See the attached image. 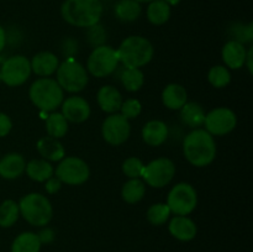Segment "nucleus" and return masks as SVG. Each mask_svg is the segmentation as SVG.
<instances>
[{
  "label": "nucleus",
  "mask_w": 253,
  "mask_h": 252,
  "mask_svg": "<svg viewBox=\"0 0 253 252\" xmlns=\"http://www.w3.org/2000/svg\"><path fill=\"white\" fill-rule=\"evenodd\" d=\"M20 216L19 204L14 200H5L0 204V226L10 227L17 221Z\"/></svg>",
  "instance_id": "obj_31"
},
{
  "label": "nucleus",
  "mask_w": 253,
  "mask_h": 252,
  "mask_svg": "<svg viewBox=\"0 0 253 252\" xmlns=\"http://www.w3.org/2000/svg\"><path fill=\"white\" fill-rule=\"evenodd\" d=\"M236 114L229 108H216L205 115V130L211 136H224L236 127Z\"/></svg>",
  "instance_id": "obj_12"
},
{
  "label": "nucleus",
  "mask_w": 253,
  "mask_h": 252,
  "mask_svg": "<svg viewBox=\"0 0 253 252\" xmlns=\"http://www.w3.org/2000/svg\"><path fill=\"white\" fill-rule=\"evenodd\" d=\"M146 193V185L145 182L140 179V178H131L130 180L123 185L121 189V197L128 204H135L140 200L143 199Z\"/></svg>",
  "instance_id": "obj_27"
},
{
  "label": "nucleus",
  "mask_w": 253,
  "mask_h": 252,
  "mask_svg": "<svg viewBox=\"0 0 253 252\" xmlns=\"http://www.w3.org/2000/svg\"><path fill=\"white\" fill-rule=\"evenodd\" d=\"M205 111L200 104L194 103H185L184 106L180 109V119L187 126L192 128H198L204 125L205 120Z\"/></svg>",
  "instance_id": "obj_23"
},
{
  "label": "nucleus",
  "mask_w": 253,
  "mask_h": 252,
  "mask_svg": "<svg viewBox=\"0 0 253 252\" xmlns=\"http://www.w3.org/2000/svg\"><path fill=\"white\" fill-rule=\"evenodd\" d=\"M131 133L130 123L121 114H111L104 120L101 126V135L104 140L113 146H119L127 141Z\"/></svg>",
  "instance_id": "obj_13"
},
{
  "label": "nucleus",
  "mask_w": 253,
  "mask_h": 252,
  "mask_svg": "<svg viewBox=\"0 0 253 252\" xmlns=\"http://www.w3.org/2000/svg\"><path fill=\"white\" fill-rule=\"evenodd\" d=\"M120 81L127 91H137L145 83V74L140 68H126L121 72Z\"/></svg>",
  "instance_id": "obj_29"
},
{
  "label": "nucleus",
  "mask_w": 253,
  "mask_h": 252,
  "mask_svg": "<svg viewBox=\"0 0 253 252\" xmlns=\"http://www.w3.org/2000/svg\"><path fill=\"white\" fill-rule=\"evenodd\" d=\"M30 63H31V71L42 78L56 73L59 66L58 58L52 52H40L35 54Z\"/></svg>",
  "instance_id": "obj_15"
},
{
  "label": "nucleus",
  "mask_w": 253,
  "mask_h": 252,
  "mask_svg": "<svg viewBox=\"0 0 253 252\" xmlns=\"http://www.w3.org/2000/svg\"><path fill=\"white\" fill-rule=\"evenodd\" d=\"M86 39H88L89 44L91 47H99L105 44L106 41V31L100 24H95L93 26L88 27V32H86Z\"/></svg>",
  "instance_id": "obj_34"
},
{
  "label": "nucleus",
  "mask_w": 253,
  "mask_h": 252,
  "mask_svg": "<svg viewBox=\"0 0 253 252\" xmlns=\"http://www.w3.org/2000/svg\"><path fill=\"white\" fill-rule=\"evenodd\" d=\"M175 173L174 162L169 158L161 157L151 161L143 167L142 175L146 184L152 188H163L172 182Z\"/></svg>",
  "instance_id": "obj_10"
},
{
  "label": "nucleus",
  "mask_w": 253,
  "mask_h": 252,
  "mask_svg": "<svg viewBox=\"0 0 253 252\" xmlns=\"http://www.w3.org/2000/svg\"><path fill=\"white\" fill-rule=\"evenodd\" d=\"M37 236H39L41 244H51L54 240V232L53 230L49 229V227H44V229H42L41 231L37 234Z\"/></svg>",
  "instance_id": "obj_40"
},
{
  "label": "nucleus",
  "mask_w": 253,
  "mask_h": 252,
  "mask_svg": "<svg viewBox=\"0 0 253 252\" xmlns=\"http://www.w3.org/2000/svg\"><path fill=\"white\" fill-rule=\"evenodd\" d=\"M141 110H142V105L137 99H127V100L123 101L120 108L121 115L127 120L137 118L141 114Z\"/></svg>",
  "instance_id": "obj_36"
},
{
  "label": "nucleus",
  "mask_w": 253,
  "mask_h": 252,
  "mask_svg": "<svg viewBox=\"0 0 253 252\" xmlns=\"http://www.w3.org/2000/svg\"><path fill=\"white\" fill-rule=\"evenodd\" d=\"M146 15H147V19L151 24L160 26V25L166 24L169 20L170 6L165 0H155V1L148 2Z\"/></svg>",
  "instance_id": "obj_26"
},
{
  "label": "nucleus",
  "mask_w": 253,
  "mask_h": 252,
  "mask_svg": "<svg viewBox=\"0 0 253 252\" xmlns=\"http://www.w3.org/2000/svg\"><path fill=\"white\" fill-rule=\"evenodd\" d=\"M119 63L120 61H119L116 49L108 44H103V46L95 47L91 51L86 61V69L93 77L104 78L113 74L118 68Z\"/></svg>",
  "instance_id": "obj_7"
},
{
  "label": "nucleus",
  "mask_w": 253,
  "mask_h": 252,
  "mask_svg": "<svg viewBox=\"0 0 253 252\" xmlns=\"http://www.w3.org/2000/svg\"><path fill=\"white\" fill-rule=\"evenodd\" d=\"M0 82H1V77H0Z\"/></svg>",
  "instance_id": "obj_45"
},
{
  "label": "nucleus",
  "mask_w": 253,
  "mask_h": 252,
  "mask_svg": "<svg viewBox=\"0 0 253 252\" xmlns=\"http://www.w3.org/2000/svg\"><path fill=\"white\" fill-rule=\"evenodd\" d=\"M62 115L67 121L74 124H81L88 120L90 116L89 103L82 96H69L63 100L61 105Z\"/></svg>",
  "instance_id": "obj_14"
},
{
  "label": "nucleus",
  "mask_w": 253,
  "mask_h": 252,
  "mask_svg": "<svg viewBox=\"0 0 253 252\" xmlns=\"http://www.w3.org/2000/svg\"><path fill=\"white\" fill-rule=\"evenodd\" d=\"M26 168L24 156L20 153H7L2 158H0V175L5 179H16Z\"/></svg>",
  "instance_id": "obj_17"
},
{
  "label": "nucleus",
  "mask_w": 253,
  "mask_h": 252,
  "mask_svg": "<svg viewBox=\"0 0 253 252\" xmlns=\"http://www.w3.org/2000/svg\"><path fill=\"white\" fill-rule=\"evenodd\" d=\"M62 187V182L58 179V178L51 177L49 179L46 180V185H44V189L47 190V193L49 194H54V193L58 192Z\"/></svg>",
  "instance_id": "obj_39"
},
{
  "label": "nucleus",
  "mask_w": 253,
  "mask_h": 252,
  "mask_svg": "<svg viewBox=\"0 0 253 252\" xmlns=\"http://www.w3.org/2000/svg\"><path fill=\"white\" fill-rule=\"evenodd\" d=\"M47 135L54 138H61L68 131V121L64 119L62 113H53L46 119Z\"/></svg>",
  "instance_id": "obj_30"
},
{
  "label": "nucleus",
  "mask_w": 253,
  "mask_h": 252,
  "mask_svg": "<svg viewBox=\"0 0 253 252\" xmlns=\"http://www.w3.org/2000/svg\"><path fill=\"white\" fill-rule=\"evenodd\" d=\"M26 174L36 182H46L53 177V166L46 160H32L26 165Z\"/></svg>",
  "instance_id": "obj_25"
},
{
  "label": "nucleus",
  "mask_w": 253,
  "mask_h": 252,
  "mask_svg": "<svg viewBox=\"0 0 253 252\" xmlns=\"http://www.w3.org/2000/svg\"><path fill=\"white\" fill-rule=\"evenodd\" d=\"M36 148L43 160L51 162H58L66 157V151L63 145L58 141V138L51 136H43L36 143Z\"/></svg>",
  "instance_id": "obj_20"
},
{
  "label": "nucleus",
  "mask_w": 253,
  "mask_h": 252,
  "mask_svg": "<svg viewBox=\"0 0 253 252\" xmlns=\"http://www.w3.org/2000/svg\"><path fill=\"white\" fill-rule=\"evenodd\" d=\"M136 1H138L141 4V2H151V1H155V0H136Z\"/></svg>",
  "instance_id": "obj_44"
},
{
  "label": "nucleus",
  "mask_w": 253,
  "mask_h": 252,
  "mask_svg": "<svg viewBox=\"0 0 253 252\" xmlns=\"http://www.w3.org/2000/svg\"><path fill=\"white\" fill-rule=\"evenodd\" d=\"M166 2H167L168 5H169L170 7L172 6H175V5H178L180 2V0H165Z\"/></svg>",
  "instance_id": "obj_43"
},
{
  "label": "nucleus",
  "mask_w": 253,
  "mask_h": 252,
  "mask_svg": "<svg viewBox=\"0 0 253 252\" xmlns=\"http://www.w3.org/2000/svg\"><path fill=\"white\" fill-rule=\"evenodd\" d=\"M170 216V210L167 204H153L147 210V220L155 226L163 225Z\"/></svg>",
  "instance_id": "obj_33"
},
{
  "label": "nucleus",
  "mask_w": 253,
  "mask_h": 252,
  "mask_svg": "<svg viewBox=\"0 0 253 252\" xmlns=\"http://www.w3.org/2000/svg\"><path fill=\"white\" fill-rule=\"evenodd\" d=\"M96 100L101 110L108 114L118 113L124 101L120 91L113 85L101 86L96 94Z\"/></svg>",
  "instance_id": "obj_16"
},
{
  "label": "nucleus",
  "mask_w": 253,
  "mask_h": 252,
  "mask_svg": "<svg viewBox=\"0 0 253 252\" xmlns=\"http://www.w3.org/2000/svg\"><path fill=\"white\" fill-rule=\"evenodd\" d=\"M119 61L126 68H141L151 62L153 57V46L142 36H130L121 42L116 49Z\"/></svg>",
  "instance_id": "obj_3"
},
{
  "label": "nucleus",
  "mask_w": 253,
  "mask_h": 252,
  "mask_svg": "<svg viewBox=\"0 0 253 252\" xmlns=\"http://www.w3.org/2000/svg\"><path fill=\"white\" fill-rule=\"evenodd\" d=\"M222 61L231 69H240L245 66L247 51L244 43L231 40L222 48Z\"/></svg>",
  "instance_id": "obj_19"
},
{
  "label": "nucleus",
  "mask_w": 253,
  "mask_h": 252,
  "mask_svg": "<svg viewBox=\"0 0 253 252\" xmlns=\"http://www.w3.org/2000/svg\"><path fill=\"white\" fill-rule=\"evenodd\" d=\"M5 44H6V32H5L4 27L0 25V52L4 49Z\"/></svg>",
  "instance_id": "obj_41"
},
{
  "label": "nucleus",
  "mask_w": 253,
  "mask_h": 252,
  "mask_svg": "<svg viewBox=\"0 0 253 252\" xmlns=\"http://www.w3.org/2000/svg\"><path fill=\"white\" fill-rule=\"evenodd\" d=\"M142 12L141 4L136 0H119L114 7L116 19L123 22H132L140 17Z\"/></svg>",
  "instance_id": "obj_24"
},
{
  "label": "nucleus",
  "mask_w": 253,
  "mask_h": 252,
  "mask_svg": "<svg viewBox=\"0 0 253 252\" xmlns=\"http://www.w3.org/2000/svg\"><path fill=\"white\" fill-rule=\"evenodd\" d=\"M103 10L101 0H64L61 15L69 25L88 29L100 22Z\"/></svg>",
  "instance_id": "obj_2"
},
{
  "label": "nucleus",
  "mask_w": 253,
  "mask_h": 252,
  "mask_svg": "<svg viewBox=\"0 0 253 252\" xmlns=\"http://www.w3.org/2000/svg\"><path fill=\"white\" fill-rule=\"evenodd\" d=\"M19 204L20 215L32 226L43 227L51 221L53 208L48 198L40 193H30L21 198Z\"/></svg>",
  "instance_id": "obj_5"
},
{
  "label": "nucleus",
  "mask_w": 253,
  "mask_h": 252,
  "mask_svg": "<svg viewBox=\"0 0 253 252\" xmlns=\"http://www.w3.org/2000/svg\"><path fill=\"white\" fill-rule=\"evenodd\" d=\"M198 195L194 187L189 183H178L170 189L167 205L170 212L179 216H187L197 208Z\"/></svg>",
  "instance_id": "obj_8"
},
{
  "label": "nucleus",
  "mask_w": 253,
  "mask_h": 252,
  "mask_svg": "<svg viewBox=\"0 0 253 252\" xmlns=\"http://www.w3.org/2000/svg\"><path fill=\"white\" fill-rule=\"evenodd\" d=\"M90 169L85 161L71 156L61 160L56 168V177L68 185H81L89 179Z\"/></svg>",
  "instance_id": "obj_9"
},
{
  "label": "nucleus",
  "mask_w": 253,
  "mask_h": 252,
  "mask_svg": "<svg viewBox=\"0 0 253 252\" xmlns=\"http://www.w3.org/2000/svg\"><path fill=\"white\" fill-rule=\"evenodd\" d=\"M162 101L170 110H180L188 101L187 90L180 84H168L162 91Z\"/></svg>",
  "instance_id": "obj_22"
},
{
  "label": "nucleus",
  "mask_w": 253,
  "mask_h": 252,
  "mask_svg": "<svg viewBox=\"0 0 253 252\" xmlns=\"http://www.w3.org/2000/svg\"><path fill=\"white\" fill-rule=\"evenodd\" d=\"M183 152L190 165L195 167L209 166L216 156L214 137L203 128H194L188 133L183 142Z\"/></svg>",
  "instance_id": "obj_1"
},
{
  "label": "nucleus",
  "mask_w": 253,
  "mask_h": 252,
  "mask_svg": "<svg viewBox=\"0 0 253 252\" xmlns=\"http://www.w3.org/2000/svg\"><path fill=\"white\" fill-rule=\"evenodd\" d=\"M145 165L142 161L137 157H130L124 161L123 163V172L128 178H140L142 175V170Z\"/></svg>",
  "instance_id": "obj_35"
},
{
  "label": "nucleus",
  "mask_w": 253,
  "mask_h": 252,
  "mask_svg": "<svg viewBox=\"0 0 253 252\" xmlns=\"http://www.w3.org/2000/svg\"><path fill=\"white\" fill-rule=\"evenodd\" d=\"M252 53H253V47L247 51V56H246V62L245 64H247V68H249L250 73H252Z\"/></svg>",
  "instance_id": "obj_42"
},
{
  "label": "nucleus",
  "mask_w": 253,
  "mask_h": 252,
  "mask_svg": "<svg viewBox=\"0 0 253 252\" xmlns=\"http://www.w3.org/2000/svg\"><path fill=\"white\" fill-rule=\"evenodd\" d=\"M29 96L34 105L44 113L54 111L64 100L63 89L59 86L56 79L48 77L35 81L30 86Z\"/></svg>",
  "instance_id": "obj_4"
},
{
  "label": "nucleus",
  "mask_w": 253,
  "mask_h": 252,
  "mask_svg": "<svg viewBox=\"0 0 253 252\" xmlns=\"http://www.w3.org/2000/svg\"><path fill=\"white\" fill-rule=\"evenodd\" d=\"M170 235L179 241H192L197 236V225L187 216H177L170 220L168 225Z\"/></svg>",
  "instance_id": "obj_18"
},
{
  "label": "nucleus",
  "mask_w": 253,
  "mask_h": 252,
  "mask_svg": "<svg viewBox=\"0 0 253 252\" xmlns=\"http://www.w3.org/2000/svg\"><path fill=\"white\" fill-rule=\"evenodd\" d=\"M169 130L168 126L161 120H152L148 121L142 128V138L148 146L157 147L165 143V141L168 138Z\"/></svg>",
  "instance_id": "obj_21"
},
{
  "label": "nucleus",
  "mask_w": 253,
  "mask_h": 252,
  "mask_svg": "<svg viewBox=\"0 0 253 252\" xmlns=\"http://www.w3.org/2000/svg\"><path fill=\"white\" fill-rule=\"evenodd\" d=\"M78 51V43L77 41L72 39H67L63 41L62 44V53L67 57V58H73L74 53H77Z\"/></svg>",
  "instance_id": "obj_37"
},
{
  "label": "nucleus",
  "mask_w": 253,
  "mask_h": 252,
  "mask_svg": "<svg viewBox=\"0 0 253 252\" xmlns=\"http://www.w3.org/2000/svg\"><path fill=\"white\" fill-rule=\"evenodd\" d=\"M208 81L215 88H225L231 82V74L224 66H214L208 73Z\"/></svg>",
  "instance_id": "obj_32"
},
{
  "label": "nucleus",
  "mask_w": 253,
  "mask_h": 252,
  "mask_svg": "<svg viewBox=\"0 0 253 252\" xmlns=\"http://www.w3.org/2000/svg\"><path fill=\"white\" fill-rule=\"evenodd\" d=\"M31 63L29 59L21 54H16L2 63L0 69L1 82L9 86L22 85L31 74Z\"/></svg>",
  "instance_id": "obj_11"
},
{
  "label": "nucleus",
  "mask_w": 253,
  "mask_h": 252,
  "mask_svg": "<svg viewBox=\"0 0 253 252\" xmlns=\"http://www.w3.org/2000/svg\"><path fill=\"white\" fill-rule=\"evenodd\" d=\"M56 81L63 90L68 93H78L83 90L89 81L85 67L74 58H67L56 71Z\"/></svg>",
  "instance_id": "obj_6"
},
{
  "label": "nucleus",
  "mask_w": 253,
  "mask_h": 252,
  "mask_svg": "<svg viewBox=\"0 0 253 252\" xmlns=\"http://www.w3.org/2000/svg\"><path fill=\"white\" fill-rule=\"evenodd\" d=\"M12 128V121L6 114L0 113V137L9 135Z\"/></svg>",
  "instance_id": "obj_38"
},
{
  "label": "nucleus",
  "mask_w": 253,
  "mask_h": 252,
  "mask_svg": "<svg viewBox=\"0 0 253 252\" xmlns=\"http://www.w3.org/2000/svg\"><path fill=\"white\" fill-rule=\"evenodd\" d=\"M41 242L35 232H22L11 245V252H40Z\"/></svg>",
  "instance_id": "obj_28"
}]
</instances>
